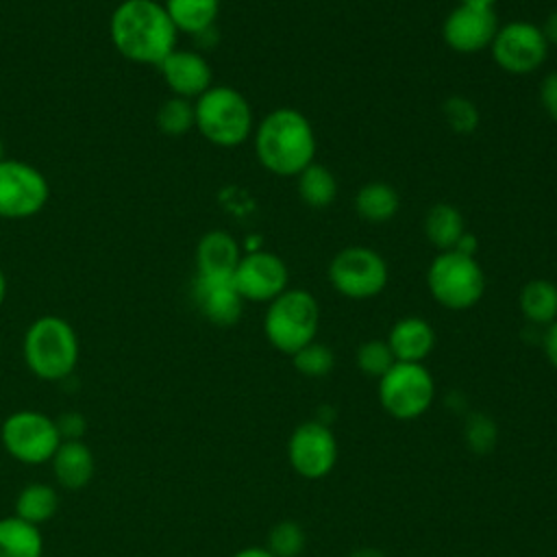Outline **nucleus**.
Returning a JSON list of instances; mask_svg holds the SVG:
<instances>
[{
  "label": "nucleus",
  "mask_w": 557,
  "mask_h": 557,
  "mask_svg": "<svg viewBox=\"0 0 557 557\" xmlns=\"http://www.w3.org/2000/svg\"><path fill=\"white\" fill-rule=\"evenodd\" d=\"M109 35L113 48L124 59L159 67L161 61L176 50L178 30L163 2L124 0L111 13Z\"/></svg>",
  "instance_id": "f257e3e1"
},
{
  "label": "nucleus",
  "mask_w": 557,
  "mask_h": 557,
  "mask_svg": "<svg viewBox=\"0 0 557 557\" xmlns=\"http://www.w3.org/2000/svg\"><path fill=\"white\" fill-rule=\"evenodd\" d=\"M259 163L276 176H298L315 161V131L294 107L272 109L252 131Z\"/></svg>",
  "instance_id": "f03ea898"
},
{
  "label": "nucleus",
  "mask_w": 557,
  "mask_h": 557,
  "mask_svg": "<svg viewBox=\"0 0 557 557\" xmlns=\"http://www.w3.org/2000/svg\"><path fill=\"white\" fill-rule=\"evenodd\" d=\"M78 337L61 315H41L24 333L26 368L41 381H63L78 363Z\"/></svg>",
  "instance_id": "7ed1b4c3"
},
{
  "label": "nucleus",
  "mask_w": 557,
  "mask_h": 557,
  "mask_svg": "<svg viewBox=\"0 0 557 557\" xmlns=\"http://www.w3.org/2000/svg\"><path fill=\"white\" fill-rule=\"evenodd\" d=\"M196 131L220 148L244 144L255 131L252 107L248 98L228 85H211L194 100Z\"/></svg>",
  "instance_id": "20e7f679"
},
{
  "label": "nucleus",
  "mask_w": 557,
  "mask_h": 557,
  "mask_svg": "<svg viewBox=\"0 0 557 557\" xmlns=\"http://www.w3.org/2000/svg\"><path fill=\"white\" fill-rule=\"evenodd\" d=\"M320 329V305L307 289L287 287L268 302L263 315L265 339L283 355H294L315 339Z\"/></svg>",
  "instance_id": "39448f33"
},
{
  "label": "nucleus",
  "mask_w": 557,
  "mask_h": 557,
  "mask_svg": "<svg viewBox=\"0 0 557 557\" xmlns=\"http://www.w3.org/2000/svg\"><path fill=\"white\" fill-rule=\"evenodd\" d=\"M426 287L437 305L450 311H466L479 305L485 294V272L476 257L444 250L426 268Z\"/></svg>",
  "instance_id": "423d86ee"
},
{
  "label": "nucleus",
  "mask_w": 557,
  "mask_h": 557,
  "mask_svg": "<svg viewBox=\"0 0 557 557\" xmlns=\"http://www.w3.org/2000/svg\"><path fill=\"white\" fill-rule=\"evenodd\" d=\"M389 281L387 261L370 246H346L337 250L329 263L331 287L350 300H368L379 296Z\"/></svg>",
  "instance_id": "0eeeda50"
},
{
  "label": "nucleus",
  "mask_w": 557,
  "mask_h": 557,
  "mask_svg": "<svg viewBox=\"0 0 557 557\" xmlns=\"http://www.w3.org/2000/svg\"><path fill=\"white\" fill-rule=\"evenodd\" d=\"M0 440L4 450L15 461L28 466L50 461L63 442L54 418L35 409H20L9 413L0 426Z\"/></svg>",
  "instance_id": "6e6552de"
},
{
  "label": "nucleus",
  "mask_w": 557,
  "mask_h": 557,
  "mask_svg": "<svg viewBox=\"0 0 557 557\" xmlns=\"http://www.w3.org/2000/svg\"><path fill=\"white\" fill-rule=\"evenodd\" d=\"M435 396L431 372L422 363L396 361L379 379V400L383 409L398 420H413L422 416Z\"/></svg>",
  "instance_id": "1a4fd4ad"
},
{
  "label": "nucleus",
  "mask_w": 557,
  "mask_h": 557,
  "mask_svg": "<svg viewBox=\"0 0 557 557\" xmlns=\"http://www.w3.org/2000/svg\"><path fill=\"white\" fill-rule=\"evenodd\" d=\"M548 48L550 46L537 24L527 20H513L498 26L490 52L500 70L524 76L544 65Z\"/></svg>",
  "instance_id": "9d476101"
},
{
  "label": "nucleus",
  "mask_w": 557,
  "mask_h": 557,
  "mask_svg": "<svg viewBox=\"0 0 557 557\" xmlns=\"http://www.w3.org/2000/svg\"><path fill=\"white\" fill-rule=\"evenodd\" d=\"M50 198L46 176L17 159L0 161V218L24 220L37 215Z\"/></svg>",
  "instance_id": "9b49d317"
},
{
  "label": "nucleus",
  "mask_w": 557,
  "mask_h": 557,
  "mask_svg": "<svg viewBox=\"0 0 557 557\" xmlns=\"http://www.w3.org/2000/svg\"><path fill=\"white\" fill-rule=\"evenodd\" d=\"M233 283L244 300L270 302L289 287L287 263L270 250H248L242 255Z\"/></svg>",
  "instance_id": "f8f14e48"
},
{
  "label": "nucleus",
  "mask_w": 557,
  "mask_h": 557,
  "mask_svg": "<svg viewBox=\"0 0 557 557\" xmlns=\"http://www.w3.org/2000/svg\"><path fill=\"white\" fill-rule=\"evenodd\" d=\"M498 15L494 7L457 4L442 24L444 44L459 54H474L490 50L498 30Z\"/></svg>",
  "instance_id": "ddd939ff"
},
{
  "label": "nucleus",
  "mask_w": 557,
  "mask_h": 557,
  "mask_svg": "<svg viewBox=\"0 0 557 557\" xmlns=\"http://www.w3.org/2000/svg\"><path fill=\"white\" fill-rule=\"evenodd\" d=\"M287 457L300 476L322 479L337 461L335 435L322 422H302L289 437Z\"/></svg>",
  "instance_id": "4468645a"
},
{
  "label": "nucleus",
  "mask_w": 557,
  "mask_h": 557,
  "mask_svg": "<svg viewBox=\"0 0 557 557\" xmlns=\"http://www.w3.org/2000/svg\"><path fill=\"white\" fill-rule=\"evenodd\" d=\"M172 96L196 100L213 85L209 61L196 50H172L159 65Z\"/></svg>",
  "instance_id": "2eb2a0df"
},
{
  "label": "nucleus",
  "mask_w": 557,
  "mask_h": 557,
  "mask_svg": "<svg viewBox=\"0 0 557 557\" xmlns=\"http://www.w3.org/2000/svg\"><path fill=\"white\" fill-rule=\"evenodd\" d=\"M194 300L198 311L215 326H233L244 311L233 276H200L194 281Z\"/></svg>",
  "instance_id": "dca6fc26"
},
{
  "label": "nucleus",
  "mask_w": 557,
  "mask_h": 557,
  "mask_svg": "<svg viewBox=\"0 0 557 557\" xmlns=\"http://www.w3.org/2000/svg\"><path fill=\"white\" fill-rule=\"evenodd\" d=\"M385 342L396 361L422 363L435 346V331L424 318L407 315L394 322Z\"/></svg>",
  "instance_id": "f3484780"
},
{
  "label": "nucleus",
  "mask_w": 557,
  "mask_h": 557,
  "mask_svg": "<svg viewBox=\"0 0 557 557\" xmlns=\"http://www.w3.org/2000/svg\"><path fill=\"white\" fill-rule=\"evenodd\" d=\"M244 250L239 242L222 228L205 233L196 246V268L200 276H233Z\"/></svg>",
  "instance_id": "a211bd4d"
},
{
  "label": "nucleus",
  "mask_w": 557,
  "mask_h": 557,
  "mask_svg": "<svg viewBox=\"0 0 557 557\" xmlns=\"http://www.w3.org/2000/svg\"><path fill=\"white\" fill-rule=\"evenodd\" d=\"M54 481L70 492L87 487L94 476L96 461L91 448L83 440H63L50 459Z\"/></svg>",
  "instance_id": "6ab92c4d"
},
{
  "label": "nucleus",
  "mask_w": 557,
  "mask_h": 557,
  "mask_svg": "<svg viewBox=\"0 0 557 557\" xmlns=\"http://www.w3.org/2000/svg\"><path fill=\"white\" fill-rule=\"evenodd\" d=\"M352 207L363 222L385 224L396 218L400 209V196L389 183L370 181L359 187V191L355 194Z\"/></svg>",
  "instance_id": "aec40b11"
},
{
  "label": "nucleus",
  "mask_w": 557,
  "mask_h": 557,
  "mask_svg": "<svg viewBox=\"0 0 557 557\" xmlns=\"http://www.w3.org/2000/svg\"><path fill=\"white\" fill-rule=\"evenodd\" d=\"M466 231V220L455 205L437 202L424 215V235L440 252L453 250Z\"/></svg>",
  "instance_id": "412c9836"
},
{
  "label": "nucleus",
  "mask_w": 557,
  "mask_h": 557,
  "mask_svg": "<svg viewBox=\"0 0 557 557\" xmlns=\"http://www.w3.org/2000/svg\"><path fill=\"white\" fill-rule=\"evenodd\" d=\"M163 7L176 30L187 35L207 33L220 13V0H165Z\"/></svg>",
  "instance_id": "4be33fe9"
},
{
  "label": "nucleus",
  "mask_w": 557,
  "mask_h": 557,
  "mask_svg": "<svg viewBox=\"0 0 557 557\" xmlns=\"http://www.w3.org/2000/svg\"><path fill=\"white\" fill-rule=\"evenodd\" d=\"M44 537L39 527L17 516L0 518V557H41Z\"/></svg>",
  "instance_id": "5701e85b"
},
{
  "label": "nucleus",
  "mask_w": 557,
  "mask_h": 557,
  "mask_svg": "<svg viewBox=\"0 0 557 557\" xmlns=\"http://www.w3.org/2000/svg\"><path fill=\"white\" fill-rule=\"evenodd\" d=\"M294 178H296L298 198L307 207H311V209H326V207H331L335 202L339 185H337L335 174L326 165L313 161Z\"/></svg>",
  "instance_id": "b1692460"
},
{
  "label": "nucleus",
  "mask_w": 557,
  "mask_h": 557,
  "mask_svg": "<svg viewBox=\"0 0 557 557\" xmlns=\"http://www.w3.org/2000/svg\"><path fill=\"white\" fill-rule=\"evenodd\" d=\"M518 305L529 322L548 326L557 320V285L548 278H531L522 285Z\"/></svg>",
  "instance_id": "393cba45"
},
{
  "label": "nucleus",
  "mask_w": 557,
  "mask_h": 557,
  "mask_svg": "<svg viewBox=\"0 0 557 557\" xmlns=\"http://www.w3.org/2000/svg\"><path fill=\"white\" fill-rule=\"evenodd\" d=\"M59 509V494L52 485L48 483H28L20 490V494L15 496V513L20 520L28 522V524H44L48 522Z\"/></svg>",
  "instance_id": "a878e982"
},
{
  "label": "nucleus",
  "mask_w": 557,
  "mask_h": 557,
  "mask_svg": "<svg viewBox=\"0 0 557 557\" xmlns=\"http://www.w3.org/2000/svg\"><path fill=\"white\" fill-rule=\"evenodd\" d=\"M154 120L163 135H170V137L187 135L191 128H196L194 100L170 96L159 104Z\"/></svg>",
  "instance_id": "bb28decb"
},
{
  "label": "nucleus",
  "mask_w": 557,
  "mask_h": 557,
  "mask_svg": "<svg viewBox=\"0 0 557 557\" xmlns=\"http://www.w3.org/2000/svg\"><path fill=\"white\" fill-rule=\"evenodd\" d=\"M442 113H444V120L448 124V128L457 135H470L476 131L479 122H481V113H479V107L466 98V96H459V94H453L444 100L442 104Z\"/></svg>",
  "instance_id": "cd10ccee"
},
{
  "label": "nucleus",
  "mask_w": 557,
  "mask_h": 557,
  "mask_svg": "<svg viewBox=\"0 0 557 557\" xmlns=\"http://www.w3.org/2000/svg\"><path fill=\"white\" fill-rule=\"evenodd\" d=\"M292 361L300 374L318 379V376H326L333 370L335 357L326 344H320L313 339L307 346H302L298 352H294Z\"/></svg>",
  "instance_id": "c85d7f7f"
},
{
  "label": "nucleus",
  "mask_w": 557,
  "mask_h": 557,
  "mask_svg": "<svg viewBox=\"0 0 557 557\" xmlns=\"http://www.w3.org/2000/svg\"><path fill=\"white\" fill-rule=\"evenodd\" d=\"M268 550L274 557H298L305 550V531L294 520L276 522L268 533Z\"/></svg>",
  "instance_id": "c756f323"
},
{
  "label": "nucleus",
  "mask_w": 557,
  "mask_h": 557,
  "mask_svg": "<svg viewBox=\"0 0 557 557\" xmlns=\"http://www.w3.org/2000/svg\"><path fill=\"white\" fill-rule=\"evenodd\" d=\"M355 361L363 374L376 376V379H381L396 363L387 342H383V339L363 342L355 352Z\"/></svg>",
  "instance_id": "7c9ffc66"
},
{
  "label": "nucleus",
  "mask_w": 557,
  "mask_h": 557,
  "mask_svg": "<svg viewBox=\"0 0 557 557\" xmlns=\"http://www.w3.org/2000/svg\"><path fill=\"white\" fill-rule=\"evenodd\" d=\"M466 440L474 453L479 455L490 453V448L496 444L494 422L483 413H474L466 424Z\"/></svg>",
  "instance_id": "2f4dec72"
},
{
  "label": "nucleus",
  "mask_w": 557,
  "mask_h": 557,
  "mask_svg": "<svg viewBox=\"0 0 557 557\" xmlns=\"http://www.w3.org/2000/svg\"><path fill=\"white\" fill-rule=\"evenodd\" d=\"M540 104L544 113L557 122V70L548 72L540 83Z\"/></svg>",
  "instance_id": "473e14b6"
},
{
  "label": "nucleus",
  "mask_w": 557,
  "mask_h": 557,
  "mask_svg": "<svg viewBox=\"0 0 557 557\" xmlns=\"http://www.w3.org/2000/svg\"><path fill=\"white\" fill-rule=\"evenodd\" d=\"M57 429L61 440H81L83 431H85V418L76 411H67L63 416H59L57 420Z\"/></svg>",
  "instance_id": "72a5a7b5"
},
{
  "label": "nucleus",
  "mask_w": 557,
  "mask_h": 557,
  "mask_svg": "<svg viewBox=\"0 0 557 557\" xmlns=\"http://www.w3.org/2000/svg\"><path fill=\"white\" fill-rule=\"evenodd\" d=\"M544 355L553 368H557V320L546 326L544 333Z\"/></svg>",
  "instance_id": "f704fd0d"
},
{
  "label": "nucleus",
  "mask_w": 557,
  "mask_h": 557,
  "mask_svg": "<svg viewBox=\"0 0 557 557\" xmlns=\"http://www.w3.org/2000/svg\"><path fill=\"white\" fill-rule=\"evenodd\" d=\"M540 28H542L544 39L548 41V46H555V48H557V9H553V11L546 15V20H544V24H542Z\"/></svg>",
  "instance_id": "c9c22d12"
},
{
  "label": "nucleus",
  "mask_w": 557,
  "mask_h": 557,
  "mask_svg": "<svg viewBox=\"0 0 557 557\" xmlns=\"http://www.w3.org/2000/svg\"><path fill=\"white\" fill-rule=\"evenodd\" d=\"M476 248H479V242H476V237H474L470 231H466L453 250H457V252H463V255H470V257H474V255H476Z\"/></svg>",
  "instance_id": "e433bc0d"
},
{
  "label": "nucleus",
  "mask_w": 557,
  "mask_h": 557,
  "mask_svg": "<svg viewBox=\"0 0 557 557\" xmlns=\"http://www.w3.org/2000/svg\"><path fill=\"white\" fill-rule=\"evenodd\" d=\"M233 557H274L268 548H261V546H250V548H242L237 550Z\"/></svg>",
  "instance_id": "4c0bfd02"
},
{
  "label": "nucleus",
  "mask_w": 557,
  "mask_h": 557,
  "mask_svg": "<svg viewBox=\"0 0 557 557\" xmlns=\"http://www.w3.org/2000/svg\"><path fill=\"white\" fill-rule=\"evenodd\" d=\"M348 557H385L379 548H357Z\"/></svg>",
  "instance_id": "58836bf2"
},
{
  "label": "nucleus",
  "mask_w": 557,
  "mask_h": 557,
  "mask_svg": "<svg viewBox=\"0 0 557 557\" xmlns=\"http://www.w3.org/2000/svg\"><path fill=\"white\" fill-rule=\"evenodd\" d=\"M4 296H7V278H4V272L0 270V307L4 302Z\"/></svg>",
  "instance_id": "ea45409f"
},
{
  "label": "nucleus",
  "mask_w": 557,
  "mask_h": 557,
  "mask_svg": "<svg viewBox=\"0 0 557 557\" xmlns=\"http://www.w3.org/2000/svg\"><path fill=\"white\" fill-rule=\"evenodd\" d=\"M461 4H483V7H494L496 0H459Z\"/></svg>",
  "instance_id": "a19ab883"
},
{
  "label": "nucleus",
  "mask_w": 557,
  "mask_h": 557,
  "mask_svg": "<svg viewBox=\"0 0 557 557\" xmlns=\"http://www.w3.org/2000/svg\"><path fill=\"white\" fill-rule=\"evenodd\" d=\"M4 159V144H2V139H0V161Z\"/></svg>",
  "instance_id": "79ce46f5"
}]
</instances>
